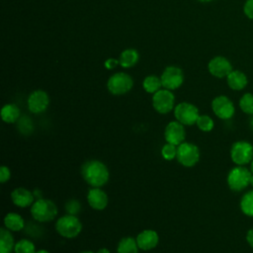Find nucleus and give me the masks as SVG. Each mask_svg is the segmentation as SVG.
<instances>
[{
    "mask_svg": "<svg viewBox=\"0 0 253 253\" xmlns=\"http://www.w3.org/2000/svg\"><path fill=\"white\" fill-rule=\"evenodd\" d=\"M252 173L244 166L236 165L227 174L226 182L229 189L233 192H241L250 185Z\"/></svg>",
    "mask_w": 253,
    "mask_h": 253,
    "instance_id": "20e7f679",
    "label": "nucleus"
},
{
    "mask_svg": "<svg viewBox=\"0 0 253 253\" xmlns=\"http://www.w3.org/2000/svg\"><path fill=\"white\" fill-rule=\"evenodd\" d=\"M160 79L162 87L168 90H175L182 85L184 81V75L179 67L168 66L162 72Z\"/></svg>",
    "mask_w": 253,
    "mask_h": 253,
    "instance_id": "9b49d317",
    "label": "nucleus"
},
{
    "mask_svg": "<svg viewBox=\"0 0 253 253\" xmlns=\"http://www.w3.org/2000/svg\"><path fill=\"white\" fill-rule=\"evenodd\" d=\"M239 107L246 115H253V94L245 93L239 100Z\"/></svg>",
    "mask_w": 253,
    "mask_h": 253,
    "instance_id": "bb28decb",
    "label": "nucleus"
},
{
    "mask_svg": "<svg viewBox=\"0 0 253 253\" xmlns=\"http://www.w3.org/2000/svg\"><path fill=\"white\" fill-rule=\"evenodd\" d=\"M175 97L171 90L160 89L153 94L152 106L154 110L159 114H168L174 109Z\"/></svg>",
    "mask_w": 253,
    "mask_h": 253,
    "instance_id": "1a4fd4ad",
    "label": "nucleus"
},
{
    "mask_svg": "<svg viewBox=\"0 0 253 253\" xmlns=\"http://www.w3.org/2000/svg\"><path fill=\"white\" fill-rule=\"evenodd\" d=\"M21 112L17 105L6 104L1 109V119L7 124H14L20 118Z\"/></svg>",
    "mask_w": 253,
    "mask_h": 253,
    "instance_id": "aec40b11",
    "label": "nucleus"
},
{
    "mask_svg": "<svg viewBox=\"0 0 253 253\" xmlns=\"http://www.w3.org/2000/svg\"><path fill=\"white\" fill-rule=\"evenodd\" d=\"M174 116L176 121L184 126L196 125L197 120L200 116L199 109L188 102H182L174 108Z\"/></svg>",
    "mask_w": 253,
    "mask_h": 253,
    "instance_id": "6e6552de",
    "label": "nucleus"
},
{
    "mask_svg": "<svg viewBox=\"0 0 253 253\" xmlns=\"http://www.w3.org/2000/svg\"><path fill=\"white\" fill-rule=\"evenodd\" d=\"M135 239L139 249L143 251L152 250L159 243L158 233L153 229H144L140 231Z\"/></svg>",
    "mask_w": 253,
    "mask_h": 253,
    "instance_id": "2eb2a0df",
    "label": "nucleus"
},
{
    "mask_svg": "<svg viewBox=\"0 0 253 253\" xmlns=\"http://www.w3.org/2000/svg\"><path fill=\"white\" fill-rule=\"evenodd\" d=\"M227 85L230 89L235 91H240L244 89L248 83L246 75L240 70H232L226 77Z\"/></svg>",
    "mask_w": 253,
    "mask_h": 253,
    "instance_id": "a211bd4d",
    "label": "nucleus"
},
{
    "mask_svg": "<svg viewBox=\"0 0 253 253\" xmlns=\"http://www.w3.org/2000/svg\"><path fill=\"white\" fill-rule=\"evenodd\" d=\"M138 60V53L133 48L125 49L120 55V65L124 68H129L136 64Z\"/></svg>",
    "mask_w": 253,
    "mask_h": 253,
    "instance_id": "5701e85b",
    "label": "nucleus"
},
{
    "mask_svg": "<svg viewBox=\"0 0 253 253\" xmlns=\"http://www.w3.org/2000/svg\"><path fill=\"white\" fill-rule=\"evenodd\" d=\"M55 229L60 236L70 239L80 234L82 230V223L76 215L67 213L56 220Z\"/></svg>",
    "mask_w": 253,
    "mask_h": 253,
    "instance_id": "7ed1b4c3",
    "label": "nucleus"
},
{
    "mask_svg": "<svg viewBox=\"0 0 253 253\" xmlns=\"http://www.w3.org/2000/svg\"><path fill=\"white\" fill-rule=\"evenodd\" d=\"M15 253H36V246L33 241L29 239H21L16 242L14 247Z\"/></svg>",
    "mask_w": 253,
    "mask_h": 253,
    "instance_id": "a878e982",
    "label": "nucleus"
},
{
    "mask_svg": "<svg viewBox=\"0 0 253 253\" xmlns=\"http://www.w3.org/2000/svg\"><path fill=\"white\" fill-rule=\"evenodd\" d=\"M96 253H110V251H109V249L108 248H100Z\"/></svg>",
    "mask_w": 253,
    "mask_h": 253,
    "instance_id": "f704fd0d",
    "label": "nucleus"
},
{
    "mask_svg": "<svg viewBox=\"0 0 253 253\" xmlns=\"http://www.w3.org/2000/svg\"><path fill=\"white\" fill-rule=\"evenodd\" d=\"M200 149L192 142H182L177 146L176 158L184 167H193L200 160Z\"/></svg>",
    "mask_w": 253,
    "mask_h": 253,
    "instance_id": "423d86ee",
    "label": "nucleus"
},
{
    "mask_svg": "<svg viewBox=\"0 0 253 253\" xmlns=\"http://www.w3.org/2000/svg\"><path fill=\"white\" fill-rule=\"evenodd\" d=\"M36 253H50V252H48V251L45 250V249H40V250H38Z\"/></svg>",
    "mask_w": 253,
    "mask_h": 253,
    "instance_id": "e433bc0d",
    "label": "nucleus"
},
{
    "mask_svg": "<svg viewBox=\"0 0 253 253\" xmlns=\"http://www.w3.org/2000/svg\"><path fill=\"white\" fill-rule=\"evenodd\" d=\"M81 175L91 188H101L108 183L110 178L108 167L102 161L96 159L84 162L81 167Z\"/></svg>",
    "mask_w": 253,
    "mask_h": 253,
    "instance_id": "f257e3e1",
    "label": "nucleus"
},
{
    "mask_svg": "<svg viewBox=\"0 0 253 253\" xmlns=\"http://www.w3.org/2000/svg\"><path fill=\"white\" fill-rule=\"evenodd\" d=\"M243 11L246 17L253 20V0H246L243 7Z\"/></svg>",
    "mask_w": 253,
    "mask_h": 253,
    "instance_id": "2f4dec72",
    "label": "nucleus"
},
{
    "mask_svg": "<svg viewBox=\"0 0 253 253\" xmlns=\"http://www.w3.org/2000/svg\"><path fill=\"white\" fill-rule=\"evenodd\" d=\"M49 104V98L46 92L36 90L32 92L28 98V108L33 114H41L46 110Z\"/></svg>",
    "mask_w": 253,
    "mask_h": 253,
    "instance_id": "ddd939ff",
    "label": "nucleus"
},
{
    "mask_svg": "<svg viewBox=\"0 0 253 253\" xmlns=\"http://www.w3.org/2000/svg\"><path fill=\"white\" fill-rule=\"evenodd\" d=\"M4 225L10 231H21L25 226V221L19 213L8 212L4 217Z\"/></svg>",
    "mask_w": 253,
    "mask_h": 253,
    "instance_id": "6ab92c4d",
    "label": "nucleus"
},
{
    "mask_svg": "<svg viewBox=\"0 0 253 253\" xmlns=\"http://www.w3.org/2000/svg\"><path fill=\"white\" fill-rule=\"evenodd\" d=\"M231 161L238 166H245L253 159V145L245 140L235 141L230 148Z\"/></svg>",
    "mask_w": 253,
    "mask_h": 253,
    "instance_id": "39448f33",
    "label": "nucleus"
},
{
    "mask_svg": "<svg viewBox=\"0 0 253 253\" xmlns=\"http://www.w3.org/2000/svg\"><path fill=\"white\" fill-rule=\"evenodd\" d=\"M198 128L204 132H209L211 130H212L213 126H214V123L212 121V119L208 116V115H200L197 123H196Z\"/></svg>",
    "mask_w": 253,
    "mask_h": 253,
    "instance_id": "cd10ccee",
    "label": "nucleus"
},
{
    "mask_svg": "<svg viewBox=\"0 0 253 253\" xmlns=\"http://www.w3.org/2000/svg\"><path fill=\"white\" fill-rule=\"evenodd\" d=\"M80 253H95V252H93V251H82Z\"/></svg>",
    "mask_w": 253,
    "mask_h": 253,
    "instance_id": "ea45409f",
    "label": "nucleus"
},
{
    "mask_svg": "<svg viewBox=\"0 0 253 253\" xmlns=\"http://www.w3.org/2000/svg\"><path fill=\"white\" fill-rule=\"evenodd\" d=\"M164 138L166 142L172 143L176 146L184 142L186 138V130L184 125L178 121L170 122L164 129Z\"/></svg>",
    "mask_w": 253,
    "mask_h": 253,
    "instance_id": "f8f14e48",
    "label": "nucleus"
},
{
    "mask_svg": "<svg viewBox=\"0 0 253 253\" xmlns=\"http://www.w3.org/2000/svg\"><path fill=\"white\" fill-rule=\"evenodd\" d=\"M11 177V171L9 169V167L7 166H1L0 167V182L6 183L7 181L10 180Z\"/></svg>",
    "mask_w": 253,
    "mask_h": 253,
    "instance_id": "7c9ffc66",
    "label": "nucleus"
},
{
    "mask_svg": "<svg viewBox=\"0 0 253 253\" xmlns=\"http://www.w3.org/2000/svg\"><path fill=\"white\" fill-rule=\"evenodd\" d=\"M138 245L136 242V239L130 236L124 237L120 240L118 247H117V253H138Z\"/></svg>",
    "mask_w": 253,
    "mask_h": 253,
    "instance_id": "4be33fe9",
    "label": "nucleus"
},
{
    "mask_svg": "<svg viewBox=\"0 0 253 253\" xmlns=\"http://www.w3.org/2000/svg\"><path fill=\"white\" fill-rule=\"evenodd\" d=\"M15 241L12 233L6 227L0 229V253H11L14 251Z\"/></svg>",
    "mask_w": 253,
    "mask_h": 253,
    "instance_id": "412c9836",
    "label": "nucleus"
},
{
    "mask_svg": "<svg viewBox=\"0 0 253 253\" xmlns=\"http://www.w3.org/2000/svg\"><path fill=\"white\" fill-rule=\"evenodd\" d=\"M81 210V204L74 199H71L66 202L65 204V211L68 214H73L76 215Z\"/></svg>",
    "mask_w": 253,
    "mask_h": 253,
    "instance_id": "c756f323",
    "label": "nucleus"
},
{
    "mask_svg": "<svg viewBox=\"0 0 253 253\" xmlns=\"http://www.w3.org/2000/svg\"><path fill=\"white\" fill-rule=\"evenodd\" d=\"M250 185H251V187L253 188V174H252L251 177H250Z\"/></svg>",
    "mask_w": 253,
    "mask_h": 253,
    "instance_id": "58836bf2",
    "label": "nucleus"
},
{
    "mask_svg": "<svg viewBox=\"0 0 253 253\" xmlns=\"http://www.w3.org/2000/svg\"><path fill=\"white\" fill-rule=\"evenodd\" d=\"M132 85L133 81L131 77L124 72L115 73L107 82V88L113 95H124L130 91Z\"/></svg>",
    "mask_w": 253,
    "mask_h": 253,
    "instance_id": "0eeeda50",
    "label": "nucleus"
},
{
    "mask_svg": "<svg viewBox=\"0 0 253 253\" xmlns=\"http://www.w3.org/2000/svg\"><path fill=\"white\" fill-rule=\"evenodd\" d=\"M31 214L39 222H48L54 219L57 214L56 205L48 199H37L31 206Z\"/></svg>",
    "mask_w": 253,
    "mask_h": 253,
    "instance_id": "f03ea898",
    "label": "nucleus"
},
{
    "mask_svg": "<svg viewBox=\"0 0 253 253\" xmlns=\"http://www.w3.org/2000/svg\"><path fill=\"white\" fill-rule=\"evenodd\" d=\"M208 69L212 76L217 78L227 77L233 70L229 60L223 56H215L211 58L208 64Z\"/></svg>",
    "mask_w": 253,
    "mask_h": 253,
    "instance_id": "4468645a",
    "label": "nucleus"
},
{
    "mask_svg": "<svg viewBox=\"0 0 253 253\" xmlns=\"http://www.w3.org/2000/svg\"><path fill=\"white\" fill-rule=\"evenodd\" d=\"M240 210L241 211L250 217H253V190L245 193L240 200Z\"/></svg>",
    "mask_w": 253,
    "mask_h": 253,
    "instance_id": "b1692460",
    "label": "nucleus"
},
{
    "mask_svg": "<svg viewBox=\"0 0 253 253\" xmlns=\"http://www.w3.org/2000/svg\"><path fill=\"white\" fill-rule=\"evenodd\" d=\"M200 2H211V1H212V0H199Z\"/></svg>",
    "mask_w": 253,
    "mask_h": 253,
    "instance_id": "a19ab883",
    "label": "nucleus"
},
{
    "mask_svg": "<svg viewBox=\"0 0 253 253\" xmlns=\"http://www.w3.org/2000/svg\"><path fill=\"white\" fill-rule=\"evenodd\" d=\"M118 64H120V61L115 58H109L104 63V65L107 69H114Z\"/></svg>",
    "mask_w": 253,
    "mask_h": 253,
    "instance_id": "473e14b6",
    "label": "nucleus"
},
{
    "mask_svg": "<svg viewBox=\"0 0 253 253\" xmlns=\"http://www.w3.org/2000/svg\"><path fill=\"white\" fill-rule=\"evenodd\" d=\"M87 202L95 211H103L108 206V196L101 188H91L87 194Z\"/></svg>",
    "mask_w": 253,
    "mask_h": 253,
    "instance_id": "dca6fc26",
    "label": "nucleus"
},
{
    "mask_svg": "<svg viewBox=\"0 0 253 253\" xmlns=\"http://www.w3.org/2000/svg\"><path fill=\"white\" fill-rule=\"evenodd\" d=\"M142 87L147 93L154 94L162 87L161 79L155 75L146 76L142 82Z\"/></svg>",
    "mask_w": 253,
    "mask_h": 253,
    "instance_id": "393cba45",
    "label": "nucleus"
},
{
    "mask_svg": "<svg viewBox=\"0 0 253 253\" xmlns=\"http://www.w3.org/2000/svg\"><path fill=\"white\" fill-rule=\"evenodd\" d=\"M249 126H250L251 129L253 130V115H252V116H251V118H250V121H249Z\"/></svg>",
    "mask_w": 253,
    "mask_h": 253,
    "instance_id": "c9c22d12",
    "label": "nucleus"
},
{
    "mask_svg": "<svg viewBox=\"0 0 253 253\" xmlns=\"http://www.w3.org/2000/svg\"><path fill=\"white\" fill-rule=\"evenodd\" d=\"M11 200L13 204L19 208H28L34 204L35 196L28 189L19 187L12 191Z\"/></svg>",
    "mask_w": 253,
    "mask_h": 253,
    "instance_id": "f3484780",
    "label": "nucleus"
},
{
    "mask_svg": "<svg viewBox=\"0 0 253 253\" xmlns=\"http://www.w3.org/2000/svg\"><path fill=\"white\" fill-rule=\"evenodd\" d=\"M246 241L250 247L253 248V228L249 229L246 233Z\"/></svg>",
    "mask_w": 253,
    "mask_h": 253,
    "instance_id": "72a5a7b5",
    "label": "nucleus"
},
{
    "mask_svg": "<svg viewBox=\"0 0 253 253\" xmlns=\"http://www.w3.org/2000/svg\"><path fill=\"white\" fill-rule=\"evenodd\" d=\"M250 171H251V173L253 174V159H252V161L250 162Z\"/></svg>",
    "mask_w": 253,
    "mask_h": 253,
    "instance_id": "4c0bfd02",
    "label": "nucleus"
},
{
    "mask_svg": "<svg viewBox=\"0 0 253 253\" xmlns=\"http://www.w3.org/2000/svg\"><path fill=\"white\" fill-rule=\"evenodd\" d=\"M161 155L165 160H173L174 158H176L177 155V146L172 143L166 142L161 148Z\"/></svg>",
    "mask_w": 253,
    "mask_h": 253,
    "instance_id": "c85d7f7f",
    "label": "nucleus"
},
{
    "mask_svg": "<svg viewBox=\"0 0 253 253\" xmlns=\"http://www.w3.org/2000/svg\"><path fill=\"white\" fill-rule=\"evenodd\" d=\"M211 110L213 114L221 120L231 119L235 112V108L231 100L223 95L217 96L212 100Z\"/></svg>",
    "mask_w": 253,
    "mask_h": 253,
    "instance_id": "9d476101",
    "label": "nucleus"
}]
</instances>
